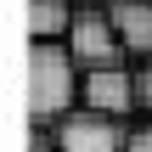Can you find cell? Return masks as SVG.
Listing matches in <instances>:
<instances>
[{
  "label": "cell",
  "instance_id": "cell-4",
  "mask_svg": "<svg viewBox=\"0 0 152 152\" xmlns=\"http://www.w3.org/2000/svg\"><path fill=\"white\" fill-rule=\"evenodd\" d=\"M85 107L96 113H113V118H130L141 113L135 107V68L130 62H107V68H85Z\"/></svg>",
  "mask_w": 152,
  "mask_h": 152
},
{
  "label": "cell",
  "instance_id": "cell-3",
  "mask_svg": "<svg viewBox=\"0 0 152 152\" xmlns=\"http://www.w3.org/2000/svg\"><path fill=\"white\" fill-rule=\"evenodd\" d=\"M68 45H73V56H79L85 68L130 62V51H124V39H118V28H113V17H107V6H102V0H96V6H79V11H73Z\"/></svg>",
  "mask_w": 152,
  "mask_h": 152
},
{
  "label": "cell",
  "instance_id": "cell-2",
  "mask_svg": "<svg viewBox=\"0 0 152 152\" xmlns=\"http://www.w3.org/2000/svg\"><path fill=\"white\" fill-rule=\"evenodd\" d=\"M51 141L56 152H124L130 141V130L113 118V113H96V107H73V113H62L56 124H51Z\"/></svg>",
  "mask_w": 152,
  "mask_h": 152
},
{
  "label": "cell",
  "instance_id": "cell-5",
  "mask_svg": "<svg viewBox=\"0 0 152 152\" xmlns=\"http://www.w3.org/2000/svg\"><path fill=\"white\" fill-rule=\"evenodd\" d=\"M102 6H107L118 39H124V51H130L135 62L152 56V0H102Z\"/></svg>",
  "mask_w": 152,
  "mask_h": 152
},
{
  "label": "cell",
  "instance_id": "cell-7",
  "mask_svg": "<svg viewBox=\"0 0 152 152\" xmlns=\"http://www.w3.org/2000/svg\"><path fill=\"white\" fill-rule=\"evenodd\" d=\"M135 107L152 118V56H141V62H135Z\"/></svg>",
  "mask_w": 152,
  "mask_h": 152
},
{
  "label": "cell",
  "instance_id": "cell-1",
  "mask_svg": "<svg viewBox=\"0 0 152 152\" xmlns=\"http://www.w3.org/2000/svg\"><path fill=\"white\" fill-rule=\"evenodd\" d=\"M85 96V62L68 39H34L28 51V113L39 130H51L62 113H73Z\"/></svg>",
  "mask_w": 152,
  "mask_h": 152
},
{
  "label": "cell",
  "instance_id": "cell-9",
  "mask_svg": "<svg viewBox=\"0 0 152 152\" xmlns=\"http://www.w3.org/2000/svg\"><path fill=\"white\" fill-rule=\"evenodd\" d=\"M79 6H96V0H79Z\"/></svg>",
  "mask_w": 152,
  "mask_h": 152
},
{
  "label": "cell",
  "instance_id": "cell-6",
  "mask_svg": "<svg viewBox=\"0 0 152 152\" xmlns=\"http://www.w3.org/2000/svg\"><path fill=\"white\" fill-rule=\"evenodd\" d=\"M73 11H79V0H28L34 39H68V28H73Z\"/></svg>",
  "mask_w": 152,
  "mask_h": 152
},
{
  "label": "cell",
  "instance_id": "cell-8",
  "mask_svg": "<svg viewBox=\"0 0 152 152\" xmlns=\"http://www.w3.org/2000/svg\"><path fill=\"white\" fill-rule=\"evenodd\" d=\"M124 152H152V118L130 130V141H124Z\"/></svg>",
  "mask_w": 152,
  "mask_h": 152
}]
</instances>
